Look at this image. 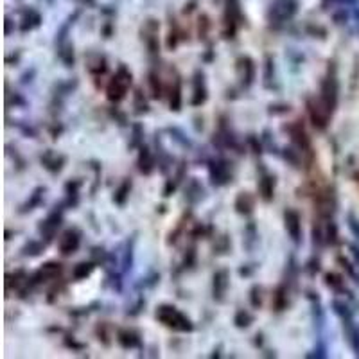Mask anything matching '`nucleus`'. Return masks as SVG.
I'll use <instances>...</instances> for the list:
<instances>
[{
  "mask_svg": "<svg viewBox=\"0 0 359 359\" xmlns=\"http://www.w3.org/2000/svg\"><path fill=\"white\" fill-rule=\"evenodd\" d=\"M156 318L176 331H193L189 318H185L182 312H178V309L171 308V306H160L156 311Z\"/></svg>",
  "mask_w": 359,
  "mask_h": 359,
  "instance_id": "f257e3e1",
  "label": "nucleus"
},
{
  "mask_svg": "<svg viewBox=\"0 0 359 359\" xmlns=\"http://www.w3.org/2000/svg\"><path fill=\"white\" fill-rule=\"evenodd\" d=\"M129 83H132V74H129L124 66L119 69V74L112 79V83L108 85V97L112 101H121L126 95Z\"/></svg>",
  "mask_w": 359,
  "mask_h": 359,
  "instance_id": "f03ea898",
  "label": "nucleus"
},
{
  "mask_svg": "<svg viewBox=\"0 0 359 359\" xmlns=\"http://www.w3.org/2000/svg\"><path fill=\"white\" fill-rule=\"evenodd\" d=\"M336 103H338V83L334 76H329L321 86V106L325 108L327 114H332Z\"/></svg>",
  "mask_w": 359,
  "mask_h": 359,
  "instance_id": "7ed1b4c3",
  "label": "nucleus"
},
{
  "mask_svg": "<svg viewBox=\"0 0 359 359\" xmlns=\"http://www.w3.org/2000/svg\"><path fill=\"white\" fill-rule=\"evenodd\" d=\"M77 246H79V234L76 230L65 232V236L60 239V248H62L63 256H69L72 251H76Z\"/></svg>",
  "mask_w": 359,
  "mask_h": 359,
  "instance_id": "20e7f679",
  "label": "nucleus"
},
{
  "mask_svg": "<svg viewBox=\"0 0 359 359\" xmlns=\"http://www.w3.org/2000/svg\"><path fill=\"white\" fill-rule=\"evenodd\" d=\"M286 228H288L289 236L293 237L295 243H300V236H302V228H300V218L295 210H288L286 212Z\"/></svg>",
  "mask_w": 359,
  "mask_h": 359,
  "instance_id": "39448f33",
  "label": "nucleus"
},
{
  "mask_svg": "<svg viewBox=\"0 0 359 359\" xmlns=\"http://www.w3.org/2000/svg\"><path fill=\"white\" fill-rule=\"evenodd\" d=\"M210 178H212L214 184H227L228 182V167L225 162H218V164H212L210 167Z\"/></svg>",
  "mask_w": 359,
  "mask_h": 359,
  "instance_id": "423d86ee",
  "label": "nucleus"
},
{
  "mask_svg": "<svg viewBox=\"0 0 359 359\" xmlns=\"http://www.w3.org/2000/svg\"><path fill=\"white\" fill-rule=\"evenodd\" d=\"M227 271H218V273L214 275V297H218L221 300L223 293L227 291Z\"/></svg>",
  "mask_w": 359,
  "mask_h": 359,
  "instance_id": "0eeeda50",
  "label": "nucleus"
},
{
  "mask_svg": "<svg viewBox=\"0 0 359 359\" xmlns=\"http://www.w3.org/2000/svg\"><path fill=\"white\" fill-rule=\"evenodd\" d=\"M273 187H275V180L266 176V178L260 180V193H262V198L271 199L273 198Z\"/></svg>",
  "mask_w": 359,
  "mask_h": 359,
  "instance_id": "6e6552de",
  "label": "nucleus"
},
{
  "mask_svg": "<svg viewBox=\"0 0 359 359\" xmlns=\"http://www.w3.org/2000/svg\"><path fill=\"white\" fill-rule=\"evenodd\" d=\"M119 343L128 349V347L138 345V338L132 331H121L119 332Z\"/></svg>",
  "mask_w": 359,
  "mask_h": 359,
  "instance_id": "1a4fd4ad",
  "label": "nucleus"
},
{
  "mask_svg": "<svg viewBox=\"0 0 359 359\" xmlns=\"http://www.w3.org/2000/svg\"><path fill=\"white\" fill-rule=\"evenodd\" d=\"M237 210L241 214H248L251 212V207H253V199L248 196V194H241L239 198H237V203H236Z\"/></svg>",
  "mask_w": 359,
  "mask_h": 359,
  "instance_id": "9d476101",
  "label": "nucleus"
},
{
  "mask_svg": "<svg viewBox=\"0 0 359 359\" xmlns=\"http://www.w3.org/2000/svg\"><path fill=\"white\" fill-rule=\"evenodd\" d=\"M201 79H203V74H196V88H194V92H196V99L193 101L194 104H199L203 103L205 97H207V94H205V86L201 85L199 86V83H201Z\"/></svg>",
  "mask_w": 359,
  "mask_h": 359,
  "instance_id": "9b49d317",
  "label": "nucleus"
},
{
  "mask_svg": "<svg viewBox=\"0 0 359 359\" xmlns=\"http://www.w3.org/2000/svg\"><path fill=\"white\" fill-rule=\"evenodd\" d=\"M129 187H132V185L126 182V184L121 185V189L117 190V194H115V201H117L119 205L124 203V199H126V196H128V193H129Z\"/></svg>",
  "mask_w": 359,
  "mask_h": 359,
  "instance_id": "f8f14e48",
  "label": "nucleus"
},
{
  "mask_svg": "<svg viewBox=\"0 0 359 359\" xmlns=\"http://www.w3.org/2000/svg\"><path fill=\"white\" fill-rule=\"evenodd\" d=\"M92 269H94L92 264H85V262H83V264H77V268L74 269V277H76V279H83V277L90 275Z\"/></svg>",
  "mask_w": 359,
  "mask_h": 359,
  "instance_id": "ddd939ff",
  "label": "nucleus"
},
{
  "mask_svg": "<svg viewBox=\"0 0 359 359\" xmlns=\"http://www.w3.org/2000/svg\"><path fill=\"white\" fill-rule=\"evenodd\" d=\"M250 321H251V317L248 314V312H245V311L237 312V317H236L237 327H248L250 325Z\"/></svg>",
  "mask_w": 359,
  "mask_h": 359,
  "instance_id": "4468645a",
  "label": "nucleus"
},
{
  "mask_svg": "<svg viewBox=\"0 0 359 359\" xmlns=\"http://www.w3.org/2000/svg\"><path fill=\"white\" fill-rule=\"evenodd\" d=\"M325 279H327V284H329V286H332V288L338 289V288H340V286H341L340 279H338L336 275H327Z\"/></svg>",
  "mask_w": 359,
  "mask_h": 359,
  "instance_id": "2eb2a0df",
  "label": "nucleus"
}]
</instances>
